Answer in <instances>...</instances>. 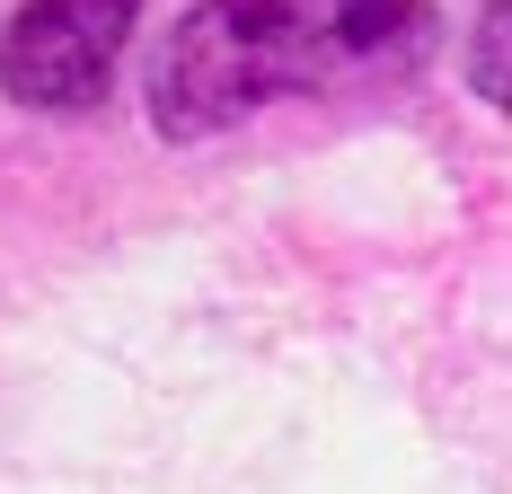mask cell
I'll list each match as a JSON object with an SVG mask.
<instances>
[{
    "label": "cell",
    "mask_w": 512,
    "mask_h": 494,
    "mask_svg": "<svg viewBox=\"0 0 512 494\" xmlns=\"http://www.w3.org/2000/svg\"><path fill=\"white\" fill-rule=\"evenodd\" d=\"M433 53V0H195L151 53V124L159 142H221L292 98H389Z\"/></svg>",
    "instance_id": "obj_1"
},
{
    "label": "cell",
    "mask_w": 512,
    "mask_h": 494,
    "mask_svg": "<svg viewBox=\"0 0 512 494\" xmlns=\"http://www.w3.org/2000/svg\"><path fill=\"white\" fill-rule=\"evenodd\" d=\"M142 0H18L0 27V89L27 115H89L115 89Z\"/></svg>",
    "instance_id": "obj_2"
},
{
    "label": "cell",
    "mask_w": 512,
    "mask_h": 494,
    "mask_svg": "<svg viewBox=\"0 0 512 494\" xmlns=\"http://www.w3.org/2000/svg\"><path fill=\"white\" fill-rule=\"evenodd\" d=\"M468 89H477L486 106H512V80H504V0H486L477 27H468Z\"/></svg>",
    "instance_id": "obj_3"
}]
</instances>
